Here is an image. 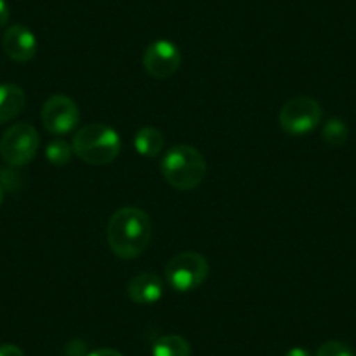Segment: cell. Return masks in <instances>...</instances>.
I'll use <instances>...</instances> for the list:
<instances>
[{"label": "cell", "mask_w": 356, "mask_h": 356, "mask_svg": "<svg viewBox=\"0 0 356 356\" xmlns=\"http://www.w3.org/2000/svg\"><path fill=\"white\" fill-rule=\"evenodd\" d=\"M152 239V222L143 210L135 207L119 208L107 224V241L119 259H136Z\"/></svg>", "instance_id": "obj_1"}, {"label": "cell", "mask_w": 356, "mask_h": 356, "mask_svg": "<svg viewBox=\"0 0 356 356\" xmlns=\"http://www.w3.org/2000/svg\"><path fill=\"white\" fill-rule=\"evenodd\" d=\"M72 150L86 164L105 166L115 161L121 152V138L114 128L102 122L86 124L75 133Z\"/></svg>", "instance_id": "obj_2"}, {"label": "cell", "mask_w": 356, "mask_h": 356, "mask_svg": "<svg viewBox=\"0 0 356 356\" xmlns=\"http://www.w3.org/2000/svg\"><path fill=\"white\" fill-rule=\"evenodd\" d=\"M161 171L171 187L193 191L201 186L207 177V161L196 147L177 145L164 154Z\"/></svg>", "instance_id": "obj_3"}, {"label": "cell", "mask_w": 356, "mask_h": 356, "mask_svg": "<svg viewBox=\"0 0 356 356\" xmlns=\"http://www.w3.org/2000/svg\"><path fill=\"white\" fill-rule=\"evenodd\" d=\"M210 266L201 253L184 252L175 255L164 269L168 285L177 292H193L200 289L208 278Z\"/></svg>", "instance_id": "obj_4"}, {"label": "cell", "mask_w": 356, "mask_h": 356, "mask_svg": "<svg viewBox=\"0 0 356 356\" xmlns=\"http://www.w3.org/2000/svg\"><path fill=\"white\" fill-rule=\"evenodd\" d=\"M39 133L29 122L13 124L0 138V156L11 168L26 166L39 150Z\"/></svg>", "instance_id": "obj_5"}, {"label": "cell", "mask_w": 356, "mask_h": 356, "mask_svg": "<svg viewBox=\"0 0 356 356\" xmlns=\"http://www.w3.org/2000/svg\"><path fill=\"white\" fill-rule=\"evenodd\" d=\"M323 118L321 105L309 97H296L280 111V126L289 135H306L318 128Z\"/></svg>", "instance_id": "obj_6"}, {"label": "cell", "mask_w": 356, "mask_h": 356, "mask_svg": "<svg viewBox=\"0 0 356 356\" xmlns=\"http://www.w3.org/2000/svg\"><path fill=\"white\" fill-rule=\"evenodd\" d=\"M42 124L53 135H67L79 126V107L65 95H53L42 107Z\"/></svg>", "instance_id": "obj_7"}, {"label": "cell", "mask_w": 356, "mask_h": 356, "mask_svg": "<svg viewBox=\"0 0 356 356\" xmlns=\"http://www.w3.org/2000/svg\"><path fill=\"white\" fill-rule=\"evenodd\" d=\"M180 49L170 40H156L150 44L143 54V67L150 77L163 81V79L171 77L180 67Z\"/></svg>", "instance_id": "obj_8"}, {"label": "cell", "mask_w": 356, "mask_h": 356, "mask_svg": "<svg viewBox=\"0 0 356 356\" xmlns=\"http://www.w3.org/2000/svg\"><path fill=\"white\" fill-rule=\"evenodd\" d=\"M2 47L6 54L16 63H26L37 53V39L25 25L9 26L2 37Z\"/></svg>", "instance_id": "obj_9"}, {"label": "cell", "mask_w": 356, "mask_h": 356, "mask_svg": "<svg viewBox=\"0 0 356 356\" xmlns=\"http://www.w3.org/2000/svg\"><path fill=\"white\" fill-rule=\"evenodd\" d=\"M128 296L133 302L142 306L156 304L163 297V282L154 273H140L129 280Z\"/></svg>", "instance_id": "obj_10"}, {"label": "cell", "mask_w": 356, "mask_h": 356, "mask_svg": "<svg viewBox=\"0 0 356 356\" xmlns=\"http://www.w3.org/2000/svg\"><path fill=\"white\" fill-rule=\"evenodd\" d=\"M26 97L19 86L0 84V124L13 121L25 108Z\"/></svg>", "instance_id": "obj_11"}, {"label": "cell", "mask_w": 356, "mask_h": 356, "mask_svg": "<svg viewBox=\"0 0 356 356\" xmlns=\"http://www.w3.org/2000/svg\"><path fill=\"white\" fill-rule=\"evenodd\" d=\"M133 143H135L136 152L142 154V156L157 157L161 152H163L164 136L157 128L145 126V128H142L136 131Z\"/></svg>", "instance_id": "obj_12"}, {"label": "cell", "mask_w": 356, "mask_h": 356, "mask_svg": "<svg viewBox=\"0 0 356 356\" xmlns=\"http://www.w3.org/2000/svg\"><path fill=\"white\" fill-rule=\"evenodd\" d=\"M152 356H191V344L182 335H163L154 342Z\"/></svg>", "instance_id": "obj_13"}, {"label": "cell", "mask_w": 356, "mask_h": 356, "mask_svg": "<svg viewBox=\"0 0 356 356\" xmlns=\"http://www.w3.org/2000/svg\"><path fill=\"white\" fill-rule=\"evenodd\" d=\"M321 136H323L325 143L332 147H341L348 142L349 128L342 119L332 118L325 122L323 129H321Z\"/></svg>", "instance_id": "obj_14"}, {"label": "cell", "mask_w": 356, "mask_h": 356, "mask_svg": "<svg viewBox=\"0 0 356 356\" xmlns=\"http://www.w3.org/2000/svg\"><path fill=\"white\" fill-rule=\"evenodd\" d=\"M72 143H67L65 140H54L47 145L46 157L51 164L54 166H67L72 159Z\"/></svg>", "instance_id": "obj_15"}, {"label": "cell", "mask_w": 356, "mask_h": 356, "mask_svg": "<svg viewBox=\"0 0 356 356\" xmlns=\"http://www.w3.org/2000/svg\"><path fill=\"white\" fill-rule=\"evenodd\" d=\"M316 356H356V353L344 342L328 341L320 346Z\"/></svg>", "instance_id": "obj_16"}, {"label": "cell", "mask_w": 356, "mask_h": 356, "mask_svg": "<svg viewBox=\"0 0 356 356\" xmlns=\"http://www.w3.org/2000/svg\"><path fill=\"white\" fill-rule=\"evenodd\" d=\"M22 186V177L11 170H0V187L4 191H18Z\"/></svg>", "instance_id": "obj_17"}, {"label": "cell", "mask_w": 356, "mask_h": 356, "mask_svg": "<svg viewBox=\"0 0 356 356\" xmlns=\"http://www.w3.org/2000/svg\"><path fill=\"white\" fill-rule=\"evenodd\" d=\"M65 355L67 356H88V346H86L84 341H81V339H74V341H70L67 344V348H65Z\"/></svg>", "instance_id": "obj_18"}, {"label": "cell", "mask_w": 356, "mask_h": 356, "mask_svg": "<svg viewBox=\"0 0 356 356\" xmlns=\"http://www.w3.org/2000/svg\"><path fill=\"white\" fill-rule=\"evenodd\" d=\"M0 356H25V353L15 344H0Z\"/></svg>", "instance_id": "obj_19"}, {"label": "cell", "mask_w": 356, "mask_h": 356, "mask_svg": "<svg viewBox=\"0 0 356 356\" xmlns=\"http://www.w3.org/2000/svg\"><path fill=\"white\" fill-rule=\"evenodd\" d=\"M9 22V8L6 0H0V29L4 25H8Z\"/></svg>", "instance_id": "obj_20"}, {"label": "cell", "mask_w": 356, "mask_h": 356, "mask_svg": "<svg viewBox=\"0 0 356 356\" xmlns=\"http://www.w3.org/2000/svg\"><path fill=\"white\" fill-rule=\"evenodd\" d=\"M88 356H124L122 353H119L118 349H111V348H102L97 349V351L89 353Z\"/></svg>", "instance_id": "obj_21"}, {"label": "cell", "mask_w": 356, "mask_h": 356, "mask_svg": "<svg viewBox=\"0 0 356 356\" xmlns=\"http://www.w3.org/2000/svg\"><path fill=\"white\" fill-rule=\"evenodd\" d=\"M285 356H311V353L304 348H292L285 353Z\"/></svg>", "instance_id": "obj_22"}, {"label": "cell", "mask_w": 356, "mask_h": 356, "mask_svg": "<svg viewBox=\"0 0 356 356\" xmlns=\"http://www.w3.org/2000/svg\"><path fill=\"white\" fill-rule=\"evenodd\" d=\"M2 203H4V189L0 187V207H2Z\"/></svg>", "instance_id": "obj_23"}]
</instances>
